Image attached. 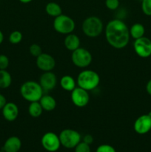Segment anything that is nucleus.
Masks as SVG:
<instances>
[{
    "label": "nucleus",
    "mask_w": 151,
    "mask_h": 152,
    "mask_svg": "<svg viewBox=\"0 0 151 152\" xmlns=\"http://www.w3.org/2000/svg\"><path fill=\"white\" fill-rule=\"evenodd\" d=\"M105 38L110 46L122 49L128 45L130 35L127 25L121 19H113L105 28Z\"/></svg>",
    "instance_id": "1"
},
{
    "label": "nucleus",
    "mask_w": 151,
    "mask_h": 152,
    "mask_svg": "<svg viewBox=\"0 0 151 152\" xmlns=\"http://www.w3.org/2000/svg\"><path fill=\"white\" fill-rule=\"evenodd\" d=\"M44 90L39 83L32 81H26L21 86L20 94L24 99L30 102L39 101L43 96Z\"/></svg>",
    "instance_id": "2"
},
{
    "label": "nucleus",
    "mask_w": 151,
    "mask_h": 152,
    "mask_svg": "<svg viewBox=\"0 0 151 152\" xmlns=\"http://www.w3.org/2000/svg\"><path fill=\"white\" fill-rule=\"evenodd\" d=\"M76 83L78 87L89 91L99 86L100 83V77L96 71L92 70H84L78 74Z\"/></svg>",
    "instance_id": "3"
},
{
    "label": "nucleus",
    "mask_w": 151,
    "mask_h": 152,
    "mask_svg": "<svg viewBox=\"0 0 151 152\" xmlns=\"http://www.w3.org/2000/svg\"><path fill=\"white\" fill-rule=\"evenodd\" d=\"M103 28L104 25L102 19L96 16H90L86 18L81 25L83 33L90 38L99 37L103 31Z\"/></svg>",
    "instance_id": "4"
},
{
    "label": "nucleus",
    "mask_w": 151,
    "mask_h": 152,
    "mask_svg": "<svg viewBox=\"0 0 151 152\" xmlns=\"http://www.w3.org/2000/svg\"><path fill=\"white\" fill-rule=\"evenodd\" d=\"M75 28L76 23L74 20L67 15H59L53 21V28L59 34L68 35L73 32Z\"/></svg>",
    "instance_id": "5"
},
{
    "label": "nucleus",
    "mask_w": 151,
    "mask_h": 152,
    "mask_svg": "<svg viewBox=\"0 0 151 152\" xmlns=\"http://www.w3.org/2000/svg\"><path fill=\"white\" fill-rule=\"evenodd\" d=\"M61 145L66 148H74L81 141V136L77 131L70 129L62 130L59 135Z\"/></svg>",
    "instance_id": "6"
},
{
    "label": "nucleus",
    "mask_w": 151,
    "mask_h": 152,
    "mask_svg": "<svg viewBox=\"0 0 151 152\" xmlns=\"http://www.w3.org/2000/svg\"><path fill=\"white\" fill-rule=\"evenodd\" d=\"M71 59L75 66L80 68H85L91 64L93 56L88 50L79 47L72 51Z\"/></svg>",
    "instance_id": "7"
},
{
    "label": "nucleus",
    "mask_w": 151,
    "mask_h": 152,
    "mask_svg": "<svg viewBox=\"0 0 151 152\" xmlns=\"http://www.w3.org/2000/svg\"><path fill=\"white\" fill-rule=\"evenodd\" d=\"M41 143L43 148L47 151L56 152L61 146L59 135L53 132H47L42 136Z\"/></svg>",
    "instance_id": "8"
},
{
    "label": "nucleus",
    "mask_w": 151,
    "mask_h": 152,
    "mask_svg": "<svg viewBox=\"0 0 151 152\" xmlns=\"http://www.w3.org/2000/svg\"><path fill=\"white\" fill-rule=\"evenodd\" d=\"M133 48L136 54L141 58L150 57L151 56V40L145 37L135 39Z\"/></svg>",
    "instance_id": "9"
},
{
    "label": "nucleus",
    "mask_w": 151,
    "mask_h": 152,
    "mask_svg": "<svg viewBox=\"0 0 151 152\" xmlns=\"http://www.w3.org/2000/svg\"><path fill=\"white\" fill-rule=\"evenodd\" d=\"M71 100L75 106L78 108H84L87 105L90 101L88 91L80 87H76L71 91Z\"/></svg>",
    "instance_id": "10"
},
{
    "label": "nucleus",
    "mask_w": 151,
    "mask_h": 152,
    "mask_svg": "<svg viewBox=\"0 0 151 152\" xmlns=\"http://www.w3.org/2000/svg\"><path fill=\"white\" fill-rule=\"evenodd\" d=\"M134 131L139 134H145L151 130V117L148 114H143L138 117L133 125Z\"/></svg>",
    "instance_id": "11"
},
{
    "label": "nucleus",
    "mask_w": 151,
    "mask_h": 152,
    "mask_svg": "<svg viewBox=\"0 0 151 152\" xmlns=\"http://www.w3.org/2000/svg\"><path fill=\"white\" fill-rule=\"evenodd\" d=\"M36 62L37 67L44 72L52 71L56 65V61L54 58L51 55L45 53H41L39 56H37Z\"/></svg>",
    "instance_id": "12"
},
{
    "label": "nucleus",
    "mask_w": 151,
    "mask_h": 152,
    "mask_svg": "<svg viewBox=\"0 0 151 152\" xmlns=\"http://www.w3.org/2000/svg\"><path fill=\"white\" fill-rule=\"evenodd\" d=\"M39 84L44 91H52L57 84V77L52 71L44 72L39 78Z\"/></svg>",
    "instance_id": "13"
},
{
    "label": "nucleus",
    "mask_w": 151,
    "mask_h": 152,
    "mask_svg": "<svg viewBox=\"0 0 151 152\" xmlns=\"http://www.w3.org/2000/svg\"><path fill=\"white\" fill-rule=\"evenodd\" d=\"M1 111H2L3 117L7 121H14L19 116V108L14 102H7L3 107Z\"/></svg>",
    "instance_id": "14"
},
{
    "label": "nucleus",
    "mask_w": 151,
    "mask_h": 152,
    "mask_svg": "<svg viewBox=\"0 0 151 152\" xmlns=\"http://www.w3.org/2000/svg\"><path fill=\"white\" fill-rule=\"evenodd\" d=\"M22 147V141L18 137L12 136L6 140L3 145V151L5 152H19Z\"/></svg>",
    "instance_id": "15"
},
{
    "label": "nucleus",
    "mask_w": 151,
    "mask_h": 152,
    "mask_svg": "<svg viewBox=\"0 0 151 152\" xmlns=\"http://www.w3.org/2000/svg\"><path fill=\"white\" fill-rule=\"evenodd\" d=\"M64 44L68 50L73 51L80 47L81 42H80V39L78 36L71 33L66 36L65 41H64Z\"/></svg>",
    "instance_id": "16"
},
{
    "label": "nucleus",
    "mask_w": 151,
    "mask_h": 152,
    "mask_svg": "<svg viewBox=\"0 0 151 152\" xmlns=\"http://www.w3.org/2000/svg\"><path fill=\"white\" fill-rule=\"evenodd\" d=\"M39 102L43 110L46 111H53L56 107V99H54V97L48 94H43V96L40 99Z\"/></svg>",
    "instance_id": "17"
},
{
    "label": "nucleus",
    "mask_w": 151,
    "mask_h": 152,
    "mask_svg": "<svg viewBox=\"0 0 151 152\" xmlns=\"http://www.w3.org/2000/svg\"><path fill=\"white\" fill-rule=\"evenodd\" d=\"M60 86L63 90L66 91H72L76 87V82L74 80L73 77L70 75H65L61 78Z\"/></svg>",
    "instance_id": "18"
},
{
    "label": "nucleus",
    "mask_w": 151,
    "mask_h": 152,
    "mask_svg": "<svg viewBox=\"0 0 151 152\" xmlns=\"http://www.w3.org/2000/svg\"><path fill=\"white\" fill-rule=\"evenodd\" d=\"M130 31V35L132 38L134 39L141 38V37H144L145 28L142 24L141 23H135L129 28Z\"/></svg>",
    "instance_id": "19"
},
{
    "label": "nucleus",
    "mask_w": 151,
    "mask_h": 152,
    "mask_svg": "<svg viewBox=\"0 0 151 152\" xmlns=\"http://www.w3.org/2000/svg\"><path fill=\"white\" fill-rule=\"evenodd\" d=\"M45 11L47 15L54 18L62 14V10L61 6L58 3L54 2V1H50L46 4Z\"/></svg>",
    "instance_id": "20"
},
{
    "label": "nucleus",
    "mask_w": 151,
    "mask_h": 152,
    "mask_svg": "<svg viewBox=\"0 0 151 152\" xmlns=\"http://www.w3.org/2000/svg\"><path fill=\"white\" fill-rule=\"evenodd\" d=\"M28 111L30 117H33V118H37L42 114L44 110H43L39 101H36V102H30Z\"/></svg>",
    "instance_id": "21"
},
{
    "label": "nucleus",
    "mask_w": 151,
    "mask_h": 152,
    "mask_svg": "<svg viewBox=\"0 0 151 152\" xmlns=\"http://www.w3.org/2000/svg\"><path fill=\"white\" fill-rule=\"evenodd\" d=\"M11 83L12 77L10 73L6 70H0V88H7Z\"/></svg>",
    "instance_id": "22"
},
{
    "label": "nucleus",
    "mask_w": 151,
    "mask_h": 152,
    "mask_svg": "<svg viewBox=\"0 0 151 152\" xmlns=\"http://www.w3.org/2000/svg\"><path fill=\"white\" fill-rule=\"evenodd\" d=\"M22 38H23V36L22 33L19 31H13L9 36V42L13 45L19 44L22 42Z\"/></svg>",
    "instance_id": "23"
},
{
    "label": "nucleus",
    "mask_w": 151,
    "mask_h": 152,
    "mask_svg": "<svg viewBox=\"0 0 151 152\" xmlns=\"http://www.w3.org/2000/svg\"><path fill=\"white\" fill-rule=\"evenodd\" d=\"M142 10L146 16H151V0H142Z\"/></svg>",
    "instance_id": "24"
},
{
    "label": "nucleus",
    "mask_w": 151,
    "mask_h": 152,
    "mask_svg": "<svg viewBox=\"0 0 151 152\" xmlns=\"http://www.w3.org/2000/svg\"><path fill=\"white\" fill-rule=\"evenodd\" d=\"M29 51L30 53L33 56H39L41 53H42V50H41V48L39 45L38 44H32L29 48Z\"/></svg>",
    "instance_id": "25"
},
{
    "label": "nucleus",
    "mask_w": 151,
    "mask_h": 152,
    "mask_svg": "<svg viewBox=\"0 0 151 152\" xmlns=\"http://www.w3.org/2000/svg\"><path fill=\"white\" fill-rule=\"evenodd\" d=\"M75 152H90V145L81 141L75 147Z\"/></svg>",
    "instance_id": "26"
},
{
    "label": "nucleus",
    "mask_w": 151,
    "mask_h": 152,
    "mask_svg": "<svg viewBox=\"0 0 151 152\" xmlns=\"http://www.w3.org/2000/svg\"><path fill=\"white\" fill-rule=\"evenodd\" d=\"M105 5L110 10H115L119 7V0H105Z\"/></svg>",
    "instance_id": "27"
},
{
    "label": "nucleus",
    "mask_w": 151,
    "mask_h": 152,
    "mask_svg": "<svg viewBox=\"0 0 151 152\" xmlns=\"http://www.w3.org/2000/svg\"><path fill=\"white\" fill-rule=\"evenodd\" d=\"M96 152H116L115 148L108 144H102L96 148Z\"/></svg>",
    "instance_id": "28"
},
{
    "label": "nucleus",
    "mask_w": 151,
    "mask_h": 152,
    "mask_svg": "<svg viewBox=\"0 0 151 152\" xmlns=\"http://www.w3.org/2000/svg\"><path fill=\"white\" fill-rule=\"evenodd\" d=\"M8 57L4 54H0V70H6L9 66Z\"/></svg>",
    "instance_id": "29"
},
{
    "label": "nucleus",
    "mask_w": 151,
    "mask_h": 152,
    "mask_svg": "<svg viewBox=\"0 0 151 152\" xmlns=\"http://www.w3.org/2000/svg\"><path fill=\"white\" fill-rule=\"evenodd\" d=\"M83 142H84L85 143L90 145V144L93 143V137L90 134H86L85 136L83 137Z\"/></svg>",
    "instance_id": "30"
},
{
    "label": "nucleus",
    "mask_w": 151,
    "mask_h": 152,
    "mask_svg": "<svg viewBox=\"0 0 151 152\" xmlns=\"http://www.w3.org/2000/svg\"><path fill=\"white\" fill-rule=\"evenodd\" d=\"M6 103H7V100H6L5 96L0 94V110L2 109Z\"/></svg>",
    "instance_id": "31"
},
{
    "label": "nucleus",
    "mask_w": 151,
    "mask_h": 152,
    "mask_svg": "<svg viewBox=\"0 0 151 152\" xmlns=\"http://www.w3.org/2000/svg\"><path fill=\"white\" fill-rule=\"evenodd\" d=\"M146 91L147 92V94L151 96V80H150L147 82L146 85Z\"/></svg>",
    "instance_id": "32"
},
{
    "label": "nucleus",
    "mask_w": 151,
    "mask_h": 152,
    "mask_svg": "<svg viewBox=\"0 0 151 152\" xmlns=\"http://www.w3.org/2000/svg\"><path fill=\"white\" fill-rule=\"evenodd\" d=\"M3 41H4V34H3V33L0 30V45L3 42Z\"/></svg>",
    "instance_id": "33"
},
{
    "label": "nucleus",
    "mask_w": 151,
    "mask_h": 152,
    "mask_svg": "<svg viewBox=\"0 0 151 152\" xmlns=\"http://www.w3.org/2000/svg\"><path fill=\"white\" fill-rule=\"evenodd\" d=\"M33 0H19V1L22 3H23V4H28V3H30Z\"/></svg>",
    "instance_id": "34"
},
{
    "label": "nucleus",
    "mask_w": 151,
    "mask_h": 152,
    "mask_svg": "<svg viewBox=\"0 0 151 152\" xmlns=\"http://www.w3.org/2000/svg\"><path fill=\"white\" fill-rule=\"evenodd\" d=\"M0 152H5V151H3V150H2V151H0Z\"/></svg>",
    "instance_id": "35"
}]
</instances>
